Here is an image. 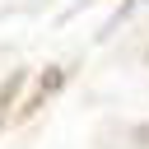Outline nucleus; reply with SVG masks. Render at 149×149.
Here are the masks:
<instances>
[{"instance_id":"f257e3e1","label":"nucleus","mask_w":149,"mask_h":149,"mask_svg":"<svg viewBox=\"0 0 149 149\" xmlns=\"http://www.w3.org/2000/svg\"><path fill=\"white\" fill-rule=\"evenodd\" d=\"M23 79H28V70H14L5 84H0V121H5V112H9V102L23 93Z\"/></svg>"},{"instance_id":"f03ea898","label":"nucleus","mask_w":149,"mask_h":149,"mask_svg":"<svg viewBox=\"0 0 149 149\" xmlns=\"http://www.w3.org/2000/svg\"><path fill=\"white\" fill-rule=\"evenodd\" d=\"M135 9H140V0H126V5H121V9H116V14H112V19L102 23V28H98V42H107V37H112V33H116V28H121V23H126V19L135 14Z\"/></svg>"},{"instance_id":"7ed1b4c3","label":"nucleus","mask_w":149,"mask_h":149,"mask_svg":"<svg viewBox=\"0 0 149 149\" xmlns=\"http://www.w3.org/2000/svg\"><path fill=\"white\" fill-rule=\"evenodd\" d=\"M61 84H65V70H61V65H47V70H42V93H56Z\"/></svg>"},{"instance_id":"20e7f679","label":"nucleus","mask_w":149,"mask_h":149,"mask_svg":"<svg viewBox=\"0 0 149 149\" xmlns=\"http://www.w3.org/2000/svg\"><path fill=\"white\" fill-rule=\"evenodd\" d=\"M144 61H149V51H144Z\"/></svg>"}]
</instances>
